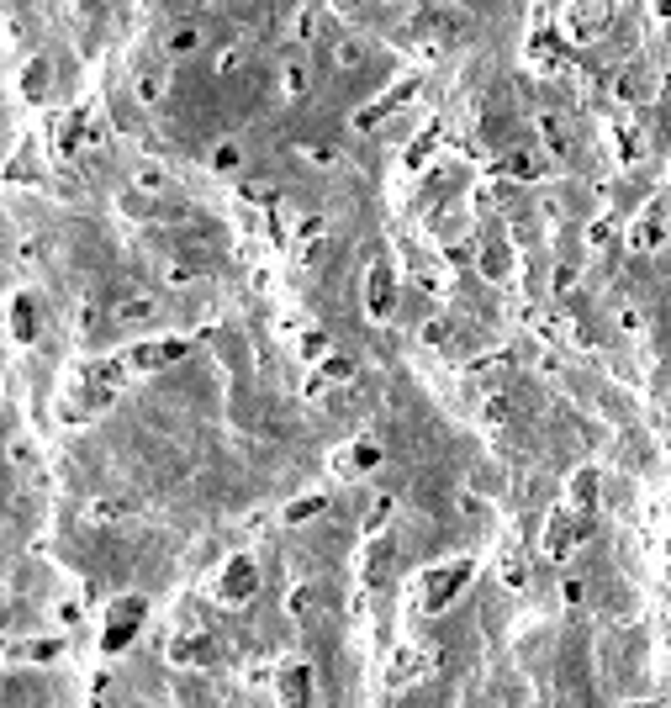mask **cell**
Wrapping results in <instances>:
<instances>
[{
  "label": "cell",
  "instance_id": "obj_9",
  "mask_svg": "<svg viewBox=\"0 0 671 708\" xmlns=\"http://www.w3.org/2000/svg\"><path fill=\"white\" fill-rule=\"evenodd\" d=\"M360 53H365L360 43H339V64H344V69H349V64H360Z\"/></svg>",
  "mask_w": 671,
  "mask_h": 708
},
{
  "label": "cell",
  "instance_id": "obj_10",
  "mask_svg": "<svg viewBox=\"0 0 671 708\" xmlns=\"http://www.w3.org/2000/svg\"><path fill=\"white\" fill-rule=\"evenodd\" d=\"M619 323H624V333H640V312H635V307H624V312H619Z\"/></svg>",
  "mask_w": 671,
  "mask_h": 708
},
{
  "label": "cell",
  "instance_id": "obj_8",
  "mask_svg": "<svg viewBox=\"0 0 671 708\" xmlns=\"http://www.w3.org/2000/svg\"><path fill=\"white\" fill-rule=\"evenodd\" d=\"M196 43H201V37H196V27H175V37H170V48H175V53L196 48Z\"/></svg>",
  "mask_w": 671,
  "mask_h": 708
},
{
  "label": "cell",
  "instance_id": "obj_11",
  "mask_svg": "<svg viewBox=\"0 0 671 708\" xmlns=\"http://www.w3.org/2000/svg\"><path fill=\"white\" fill-rule=\"evenodd\" d=\"M635 708H656V703H635Z\"/></svg>",
  "mask_w": 671,
  "mask_h": 708
},
{
  "label": "cell",
  "instance_id": "obj_7",
  "mask_svg": "<svg viewBox=\"0 0 671 708\" xmlns=\"http://www.w3.org/2000/svg\"><path fill=\"white\" fill-rule=\"evenodd\" d=\"M592 487H598V476H592V471L576 476V508H587V502H592Z\"/></svg>",
  "mask_w": 671,
  "mask_h": 708
},
{
  "label": "cell",
  "instance_id": "obj_5",
  "mask_svg": "<svg viewBox=\"0 0 671 708\" xmlns=\"http://www.w3.org/2000/svg\"><path fill=\"white\" fill-rule=\"evenodd\" d=\"M117 318H122V323H143V318H154V296H133V302H122V307H117Z\"/></svg>",
  "mask_w": 671,
  "mask_h": 708
},
{
  "label": "cell",
  "instance_id": "obj_2",
  "mask_svg": "<svg viewBox=\"0 0 671 708\" xmlns=\"http://www.w3.org/2000/svg\"><path fill=\"white\" fill-rule=\"evenodd\" d=\"M249 592H254V566H249V561H233L228 571H222V598H228V603H244Z\"/></svg>",
  "mask_w": 671,
  "mask_h": 708
},
{
  "label": "cell",
  "instance_id": "obj_6",
  "mask_svg": "<svg viewBox=\"0 0 671 708\" xmlns=\"http://www.w3.org/2000/svg\"><path fill=\"white\" fill-rule=\"evenodd\" d=\"M354 465H360V471H370V465H381V450H376V444H354Z\"/></svg>",
  "mask_w": 671,
  "mask_h": 708
},
{
  "label": "cell",
  "instance_id": "obj_3",
  "mask_svg": "<svg viewBox=\"0 0 671 708\" xmlns=\"http://www.w3.org/2000/svg\"><path fill=\"white\" fill-rule=\"evenodd\" d=\"M281 693H286V708H307V698H312L307 666H286V672H281Z\"/></svg>",
  "mask_w": 671,
  "mask_h": 708
},
{
  "label": "cell",
  "instance_id": "obj_1",
  "mask_svg": "<svg viewBox=\"0 0 671 708\" xmlns=\"http://www.w3.org/2000/svg\"><path fill=\"white\" fill-rule=\"evenodd\" d=\"M465 576H471V566H465V561H455V566H444V571H434V576H428V608H444V603H450L455 598V592H460V582H465Z\"/></svg>",
  "mask_w": 671,
  "mask_h": 708
},
{
  "label": "cell",
  "instance_id": "obj_4",
  "mask_svg": "<svg viewBox=\"0 0 671 708\" xmlns=\"http://www.w3.org/2000/svg\"><path fill=\"white\" fill-rule=\"evenodd\" d=\"M238 164H244V148H238V143H217V148H212V170H217V175L238 170Z\"/></svg>",
  "mask_w": 671,
  "mask_h": 708
}]
</instances>
